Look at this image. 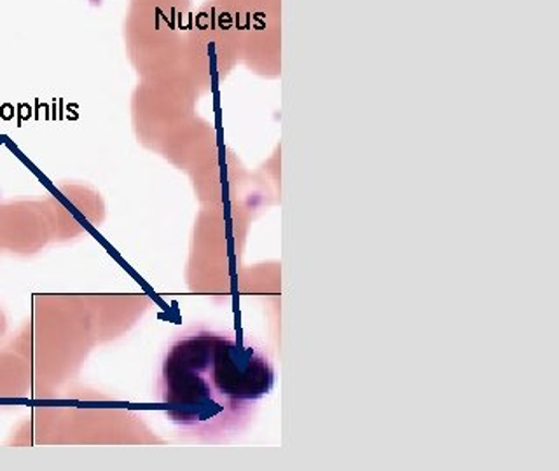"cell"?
Returning a JSON list of instances; mask_svg holds the SVG:
<instances>
[{
	"instance_id": "obj_1",
	"label": "cell",
	"mask_w": 559,
	"mask_h": 471,
	"mask_svg": "<svg viewBox=\"0 0 559 471\" xmlns=\"http://www.w3.org/2000/svg\"><path fill=\"white\" fill-rule=\"evenodd\" d=\"M275 383L261 349L231 336L201 330L175 340L162 366L159 391L166 415L198 436L235 433Z\"/></svg>"
}]
</instances>
